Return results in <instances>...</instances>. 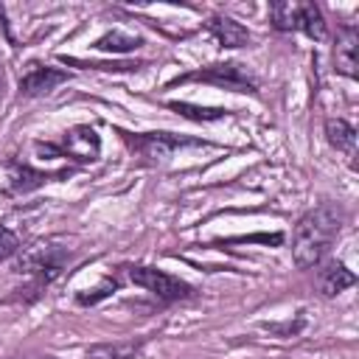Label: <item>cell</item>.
Segmentation results:
<instances>
[{"mask_svg": "<svg viewBox=\"0 0 359 359\" xmlns=\"http://www.w3.org/2000/svg\"><path fill=\"white\" fill-rule=\"evenodd\" d=\"M342 219L345 213L337 205H317L300 216L294 227V241H292V255L300 269H309L323 261V255L339 236Z\"/></svg>", "mask_w": 359, "mask_h": 359, "instance_id": "cell-1", "label": "cell"}, {"mask_svg": "<svg viewBox=\"0 0 359 359\" xmlns=\"http://www.w3.org/2000/svg\"><path fill=\"white\" fill-rule=\"evenodd\" d=\"M185 81H208V84H216V87H224V90H233V93H255L252 76H250L241 65H236V62L210 65V67L185 73V76H180L174 84H185Z\"/></svg>", "mask_w": 359, "mask_h": 359, "instance_id": "cell-2", "label": "cell"}, {"mask_svg": "<svg viewBox=\"0 0 359 359\" xmlns=\"http://www.w3.org/2000/svg\"><path fill=\"white\" fill-rule=\"evenodd\" d=\"M129 278H132V283L143 286L146 292H151L160 300H180V297L191 294L188 283H182L180 278H171V275H165L163 269H154V266H135V269H129Z\"/></svg>", "mask_w": 359, "mask_h": 359, "instance_id": "cell-3", "label": "cell"}, {"mask_svg": "<svg viewBox=\"0 0 359 359\" xmlns=\"http://www.w3.org/2000/svg\"><path fill=\"white\" fill-rule=\"evenodd\" d=\"M126 143L140 154L146 157L149 163H163L165 157H171V151L177 146H188L191 140L185 137H177V135H168V132H149V135H126Z\"/></svg>", "mask_w": 359, "mask_h": 359, "instance_id": "cell-4", "label": "cell"}, {"mask_svg": "<svg viewBox=\"0 0 359 359\" xmlns=\"http://www.w3.org/2000/svg\"><path fill=\"white\" fill-rule=\"evenodd\" d=\"M62 264H65V250H56V247H39V250H31L20 264L17 269L20 272H31L39 278V283H50L59 272H62Z\"/></svg>", "mask_w": 359, "mask_h": 359, "instance_id": "cell-5", "label": "cell"}, {"mask_svg": "<svg viewBox=\"0 0 359 359\" xmlns=\"http://www.w3.org/2000/svg\"><path fill=\"white\" fill-rule=\"evenodd\" d=\"M62 81H67V73L65 70L34 62V65H28V70L20 79V93L22 95H45L53 87H59Z\"/></svg>", "mask_w": 359, "mask_h": 359, "instance_id": "cell-6", "label": "cell"}, {"mask_svg": "<svg viewBox=\"0 0 359 359\" xmlns=\"http://www.w3.org/2000/svg\"><path fill=\"white\" fill-rule=\"evenodd\" d=\"M353 283H356V275H353L345 264H339V261H328V264H323V266L317 269V289H320L325 297H334V294L345 292V289L353 286Z\"/></svg>", "mask_w": 359, "mask_h": 359, "instance_id": "cell-7", "label": "cell"}, {"mask_svg": "<svg viewBox=\"0 0 359 359\" xmlns=\"http://www.w3.org/2000/svg\"><path fill=\"white\" fill-rule=\"evenodd\" d=\"M356 48H359V31L353 25H345L337 36V48H334V65L339 73L356 79Z\"/></svg>", "mask_w": 359, "mask_h": 359, "instance_id": "cell-8", "label": "cell"}, {"mask_svg": "<svg viewBox=\"0 0 359 359\" xmlns=\"http://www.w3.org/2000/svg\"><path fill=\"white\" fill-rule=\"evenodd\" d=\"M208 31L224 48H244V45H250V31L244 25H238L236 20H230V17H213L208 22Z\"/></svg>", "mask_w": 359, "mask_h": 359, "instance_id": "cell-9", "label": "cell"}, {"mask_svg": "<svg viewBox=\"0 0 359 359\" xmlns=\"http://www.w3.org/2000/svg\"><path fill=\"white\" fill-rule=\"evenodd\" d=\"M65 151H67V157H76V160H81V163L95 160V154H98V137H95V132L87 129V126L73 129V132L65 137Z\"/></svg>", "mask_w": 359, "mask_h": 359, "instance_id": "cell-10", "label": "cell"}, {"mask_svg": "<svg viewBox=\"0 0 359 359\" xmlns=\"http://www.w3.org/2000/svg\"><path fill=\"white\" fill-rule=\"evenodd\" d=\"M325 137H328V143H331L337 151H345V154L351 157V163H353V157H356V129H353L348 121H342V118H328V121H325Z\"/></svg>", "mask_w": 359, "mask_h": 359, "instance_id": "cell-11", "label": "cell"}, {"mask_svg": "<svg viewBox=\"0 0 359 359\" xmlns=\"http://www.w3.org/2000/svg\"><path fill=\"white\" fill-rule=\"evenodd\" d=\"M53 177H62V174H42V171H34L25 163H11V191L25 194V191H34V188H39L42 182H48Z\"/></svg>", "mask_w": 359, "mask_h": 359, "instance_id": "cell-12", "label": "cell"}, {"mask_svg": "<svg viewBox=\"0 0 359 359\" xmlns=\"http://www.w3.org/2000/svg\"><path fill=\"white\" fill-rule=\"evenodd\" d=\"M297 28L311 39H325V20L314 3H297Z\"/></svg>", "mask_w": 359, "mask_h": 359, "instance_id": "cell-13", "label": "cell"}, {"mask_svg": "<svg viewBox=\"0 0 359 359\" xmlns=\"http://www.w3.org/2000/svg\"><path fill=\"white\" fill-rule=\"evenodd\" d=\"M140 351V342L129 339V342H104V345H93L87 348V359H132Z\"/></svg>", "mask_w": 359, "mask_h": 359, "instance_id": "cell-14", "label": "cell"}, {"mask_svg": "<svg viewBox=\"0 0 359 359\" xmlns=\"http://www.w3.org/2000/svg\"><path fill=\"white\" fill-rule=\"evenodd\" d=\"M168 107L180 115L191 118V121H216V118L227 115V109H222V107H196V104H188V101H171Z\"/></svg>", "mask_w": 359, "mask_h": 359, "instance_id": "cell-15", "label": "cell"}, {"mask_svg": "<svg viewBox=\"0 0 359 359\" xmlns=\"http://www.w3.org/2000/svg\"><path fill=\"white\" fill-rule=\"evenodd\" d=\"M269 14L278 31H297V3H272Z\"/></svg>", "mask_w": 359, "mask_h": 359, "instance_id": "cell-16", "label": "cell"}, {"mask_svg": "<svg viewBox=\"0 0 359 359\" xmlns=\"http://www.w3.org/2000/svg\"><path fill=\"white\" fill-rule=\"evenodd\" d=\"M137 45H140V39H137V36H129V34H121V31H109V34H104V36L95 42V48H98V50H112V53L135 50Z\"/></svg>", "mask_w": 359, "mask_h": 359, "instance_id": "cell-17", "label": "cell"}, {"mask_svg": "<svg viewBox=\"0 0 359 359\" xmlns=\"http://www.w3.org/2000/svg\"><path fill=\"white\" fill-rule=\"evenodd\" d=\"M17 250H20L17 236H14L8 227H3V224H0V261H3V258H8V255H14Z\"/></svg>", "mask_w": 359, "mask_h": 359, "instance_id": "cell-18", "label": "cell"}, {"mask_svg": "<svg viewBox=\"0 0 359 359\" xmlns=\"http://www.w3.org/2000/svg\"><path fill=\"white\" fill-rule=\"evenodd\" d=\"M36 359H56V356H36Z\"/></svg>", "mask_w": 359, "mask_h": 359, "instance_id": "cell-19", "label": "cell"}, {"mask_svg": "<svg viewBox=\"0 0 359 359\" xmlns=\"http://www.w3.org/2000/svg\"><path fill=\"white\" fill-rule=\"evenodd\" d=\"M0 90H3V70H0Z\"/></svg>", "mask_w": 359, "mask_h": 359, "instance_id": "cell-20", "label": "cell"}]
</instances>
